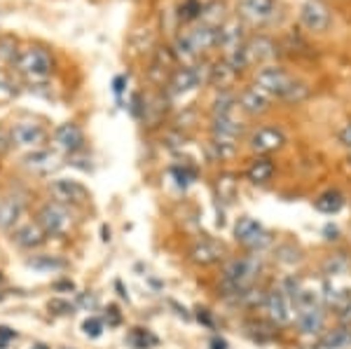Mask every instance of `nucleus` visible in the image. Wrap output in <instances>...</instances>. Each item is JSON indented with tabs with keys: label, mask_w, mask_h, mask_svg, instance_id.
I'll return each instance as SVG.
<instances>
[{
	"label": "nucleus",
	"mask_w": 351,
	"mask_h": 349,
	"mask_svg": "<svg viewBox=\"0 0 351 349\" xmlns=\"http://www.w3.org/2000/svg\"><path fill=\"white\" fill-rule=\"evenodd\" d=\"M234 239L241 246H246L248 251H263L271 244V234L263 228V223H258L256 218L243 216L234 225Z\"/></svg>",
	"instance_id": "nucleus-6"
},
{
	"label": "nucleus",
	"mask_w": 351,
	"mask_h": 349,
	"mask_svg": "<svg viewBox=\"0 0 351 349\" xmlns=\"http://www.w3.org/2000/svg\"><path fill=\"white\" fill-rule=\"evenodd\" d=\"M28 267L38 269V272H61V269L68 267V261L59 256H49V253H40V256H33L26 261Z\"/></svg>",
	"instance_id": "nucleus-25"
},
{
	"label": "nucleus",
	"mask_w": 351,
	"mask_h": 349,
	"mask_svg": "<svg viewBox=\"0 0 351 349\" xmlns=\"http://www.w3.org/2000/svg\"><path fill=\"white\" fill-rule=\"evenodd\" d=\"M223 256L225 246L218 244L216 239H202L190 249V261L197 263V265H216V263L223 261Z\"/></svg>",
	"instance_id": "nucleus-17"
},
{
	"label": "nucleus",
	"mask_w": 351,
	"mask_h": 349,
	"mask_svg": "<svg viewBox=\"0 0 351 349\" xmlns=\"http://www.w3.org/2000/svg\"><path fill=\"white\" fill-rule=\"evenodd\" d=\"M49 193L59 204H84L89 200V190L75 178H54L49 183Z\"/></svg>",
	"instance_id": "nucleus-9"
},
{
	"label": "nucleus",
	"mask_w": 351,
	"mask_h": 349,
	"mask_svg": "<svg viewBox=\"0 0 351 349\" xmlns=\"http://www.w3.org/2000/svg\"><path fill=\"white\" fill-rule=\"evenodd\" d=\"M12 132V143L21 145V148H33L38 150L47 139V129L33 120H21L10 129Z\"/></svg>",
	"instance_id": "nucleus-11"
},
{
	"label": "nucleus",
	"mask_w": 351,
	"mask_h": 349,
	"mask_svg": "<svg viewBox=\"0 0 351 349\" xmlns=\"http://www.w3.org/2000/svg\"><path fill=\"white\" fill-rule=\"evenodd\" d=\"M260 274V258L258 256H243L234 258L225 265L223 272V291L225 293H246L248 289H253Z\"/></svg>",
	"instance_id": "nucleus-2"
},
{
	"label": "nucleus",
	"mask_w": 351,
	"mask_h": 349,
	"mask_svg": "<svg viewBox=\"0 0 351 349\" xmlns=\"http://www.w3.org/2000/svg\"><path fill=\"white\" fill-rule=\"evenodd\" d=\"M115 289L120 291V298H122V300H129V293L124 291V286H122V281H120V279L115 281Z\"/></svg>",
	"instance_id": "nucleus-45"
},
{
	"label": "nucleus",
	"mask_w": 351,
	"mask_h": 349,
	"mask_svg": "<svg viewBox=\"0 0 351 349\" xmlns=\"http://www.w3.org/2000/svg\"><path fill=\"white\" fill-rule=\"evenodd\" d=\"M26 204L19 195H8L0 200V230H12L19 223Z\"/></svg>",
	"instance_id": "nucleus-21"
},
{
	"label": "nucleus",
	"mask_w": 351,
	"mask_h": 349,
	"mask_svg": "<svg viewBox=\"0 0 351 349\" xmlns=\"http://www.w3.org/2000/svg\"><path fill=\"white\" fill-rule=\"evenodd\" d=\"M349 162H351V153H349Z\"/></svg>",
	"instance_id": "nucleus-50"
},
{
	"label": "nucleus",
	"mask_w": 351,
	"mask_h": 349,
	"mask_svg": "<svg viewBox=\"0 0 351 349\" xmlns=\"http://www.w3.org/2000/svg\"><path fill=\"white\" fill-rule=\"evenodd\" d=\"M54 143L61 153L75 155L84 148V134L75 122H64L54 129Z\"/></svg>",
	"instance_id": "nucleus-13"
},
{
	"label": "nucleus",
	"mask_w": 351,
	"mask_h": 349,
	"mask_svg": "<svg viewBox=\"0 0 351 349\" xmlns=\"http://www.w3.org/2000/svg\"><path fill=\"white\" fill-rule=\"evenodd\" d=\"M124 82H127V75L115 77V82H112V92H115L117 97H122V92H124Z\"/></svg>",
	"instance_id": "nucleus-42"
},
{
	"label": "nucleus",
	"mask_w": 351,
	"mask_h": 349,
	"mask_svg": "<svg viewBox=\"0 0 351 349\" xmlns=\"http://www.w3.org/2000/svg\"><path fill=\"white\" fill-rule=\"evenodd\" d=\"M276 0H239V19L251 26H265L276 16Z\"/></svg>",
	"instance_id": "nucleus-7"
},
{
	"label": "nucleus",
	"mask_w": 351,
	"mask_h": 349,
	"mask_svg": "<svg viewBox=\"0 0 351 349\" xmlns=\"http://www.w3.org/2000/svg\"><path fill=\"white\" fill-rule=\"evenodd\" d=\"M80 305H96V298H87V296H80Z\"/></svg>",
	"instance_id": "nucleus-46"
},
{
	"label": "nucleus",
	"mask_w": 351,
	"mask_h": 349,
	"mask_svg": "<svg viewBox=\"0 0 351 349\" xmlns=\"http://www.w3.org/2000/svg\"><path fill=\"white\" fill-rule=\"evenodd\" d=\"M106 322H108V326H112V328L122 324V314L115 305H108V309H106Z\"/></svg>",
	"instance_id": "nucleus-35"
},
{
	"label": "nucleus",
	"mask_w": 351,
	"mask_h": 349,
	"mask_svg": "<svg viewBox=\"0 0 351 349\" xmlns=\"http://www.w3.org/2000/svg\"><path fill=\"white\" fill-rule=\"evenodd\" d=\"M256 87L263 89L267 97H279L286 101H302L309 94L307 84L298 82L295 77L281 66H267V69H260L256 75Z\"/></svg>",
	"instance_id": "nucleus-1"
},
{
	"label": "nucleus",
	"mask_w": 351,
	"mask_h": 349,
	"mask_svg": "<svg viewBox=\"0 0 351 349\" xmlns=\"http://www.w3.org/2000/svg\"><path fill=\"white\" fill-rule=\"evenodd\" d=\"M54 289L56 291H73V289H75V284H73V281H56V284H54Z\"/></svg>",
	"instance_id": "nucleus-43"
},
{
	"label": "nucleus",
	"mask_w": 351,
	"mask_h": 349,
	"mask_svg": "<svg viewBox=\"0 0 351 349\" xmlns=\"http://www.w3.org/2000/svg\"><path fill=\"white\" fill-rule=\"evenodd\" d=\"M202 12H204V8H202L199 0H183L180 8H178V16H180L183 24H190V21H195V19H202Z\"/></svg>",
	"instance_id": "nucleus-29"
},
{
	"label": "nucleus",
	"mask_w": 351,
	"mask_h": 349,
	"mask_svg": "<svg viewBox=\"0 0 351 349\" xmlns=\"http://www.w3.org/2000/svg\"><path fill=\"white\" fill-rule=\"evenodd\" d=\"M52 160H54V155L49 153V150H33L31 155L24 157V165L31 169H38V171H47V169L52 167Z\"/></svg>",
	"instance_id": "nucleus-28"
},
{
	"label": "nucleus",
	"mask_w": 351,
	"mask_h": 349,
	"mask_svg": "<svg viewBox=\"0 0 351 349\" xmlns=\"http://www.w3.org/2000/svg\"><path fill=\"white\" fill-rule=\"evenodd\" d=\"M324 232H326V239H337L339 230L335 228V225H326V228H324Z\"/></svg>",
	"instance_id": "nucleus-44"
},
{
	"label": "nucleus",
	"mask_w": 351,
	"mask_h": 349,
	"mask_svg": "<svg viewBox=\"0 0 351 349\" xmlns=\"http://www.w3.org/2000/svg\"><path fill=\"white\" fill-rule=\"evenodd\" d=\"M127 345L132 349H152L160 345V337L152 333L150 328H143V326H134L127 333Z\"/></svg>",
	"instance_id": "nucleus-23"
},
{
	"label": "nucleus",
	"mask_w": 351,
	"mask_h": 349,
	"mask_svg": "<svg viewBox=\"0 0 351 349\" xmlns=\"http://www.w3.org/2000/svg\"><path fill=\"white\" fill-rule=\"evenodd\" d=\"M14 69H16V73H21L26 80L43 82V80H47V77L52 75L54 59L45 47H33V45H31V47L21 49V52L16 54Z\"/></svg>",
	"instance_id": "nucleus-3"
},
{
	"label": "nucleus",
	"mask_w": 351,
	"mask_h": 349,
	"mask_svg": "<svg viewBox=\"0 0 351 349\" xmlns=\"http://www.w3.org/2000/svg\"><path fill=\"white\" fill-rule=\"evenodd\" d=\"M197 322L204 324L206 328H216V324H213V317H211V312L208 309H197Z\"/></svg>",
	"instance_id": "nucleus-37"
},
{
	"label": "nucleus",
	"mask_w": 351,
	"mask_h": 349,
	"mask_svg": "<svg viewBox=\"0 0 351 349\" xmlns=\"http://www.w3.org/2000/svg\"><path fill=\"white\" fill-rule=\"evenodd\" d=\"M213 145H228V148H237V139L241 134V125L234 122L232 117H213L211 125Z\"/></svg>",
	"instance_id": "nucleus-16"
},
{
	"label": "nucleus",
	"mask_w": 351,
	"mask_h": 349,
	"mask_svg": "<svg viewBox=\"0 0 351 349\" xmlns=\"http://www.w3.org/2000/svg\"><path fill=\"white\" fill-rule=\"evenodd\" d=\"M3 281H5V274H3V272H0V284H3Z\"/></svg>",
	"instance_id": "nucleus-48"
},
{
	"label": "nucleus",
	"mask_w": 351,
	"mask_h": 349,
	"mask_svg": "<svg viewBox=\"0 0 351 349\" xmlns=\"http://www.w3.org/2000/svg\"><path fill=\"white\" fill-rule=\"evenodd\" d=\"M31 349H49V345H45V342H36Z\"/></svg>",
	"instance_id": "nucleus-47"
},
{
	"label": "nucleus",
	"mask_w": 351,
	"mask_h": 349,
	"mask_svg": "<svg viewBox=\"0 0 351 349\" xmlns=\"http://www.w3.org/2000/svg\"><path fill=\"white\" fill-rule=\"evenodd\" d=\"M10 148H12V132H5L0 127V155H5Z\"/></svg>",
	"instance_id": "nucleus-36"
},
{
	"label": "nucleus",
	"mask_w": 351,
	"mask_h": 349,
	"mask_svg": "<svg viewBox=\"0 0 351 349\" xmlns=\"http://www.w3.org/2000/svg\"><path fill=\"white\" fill-rule=\"evenodd\" d=\"M36 223L40 225V230L49 237H61L71 228V211L59 202H47L43 204L36 213Z\"/></svg>",
	"instance_id": "nucleus-5"
},
{
	"label": "nucleus",
	"mask_w": 351,
	"mask_h": 349,
	"mask_svg": "<svg viewBox=\"0 0 351 349\" xmlns=\"http://www.w3.org/2000/svg\"><path fill=\"white\" fill-rule=\"evenodd\" d=\"M314 206H316V211L326 213V216H332V213H337L344 206V195L339 193V190H328V193H324L314 202Z\"/></svg>",
	"instance_id": "nucleus-26"
},
{
	"label": "nucleus",
	"mask_w": 351,
	"mask_h": 349,
	"mask_svg": "<svg viewBox=\"0 0 351 349\" xmlns=\"http://www.w3.org/2000/svg\"><path fill=\"white\" fill-rule=\"evenodd\" d=\"M202 82H206L199 73V66H183L171 75L169 80V87H171V94H185L190 89L199 87Z\"/></svg>",
	"instance_id": "nucleus-18"
},
{
	"label": "nucleus",
	"mask_w": 351,
	"mask_h": 349,
	"mask_svg": "<svg viewBox=\"0 0 351 349\" xmlns=\"http://www.w3.org/2000/svg\"><path fill=\"white\" fill-rule=\"evenodd\" d=\"M232 108H234V97L228 92H220V97L213 101V117H228Z\"/></svg>",
	"instance_id": "nucleus-30"
},
{
	"label": "nucleus",
	"mask_w": 351,
	"mask_h": 349,
	"mask_svg": "<svg viewBox=\"0 0 351 349\" xmlns=\"http://www.w3.org/2000/svg\"><path fill=\"white\" fill-rule=\"evenodd\" d=\"M10 340H16V330L10 328V326H0V342L8 345Z\"/></svg>",
	"instance_id": "nucleus-39"
},
{
	"label": "nucleus",
	"mask_w": 351,
	"mask_h": 349,
	"mask_svg": "<svg viewBox=\"0 0 351 349\" xmlns=\"http://www.w3.org/2000/svg\"><path fill=\"white\" fill-rule=\"evenodd\" d=\"M284 143H286V134L276 127H260L251 136V150L258 155L276 153L279 148H284Z\"/></svg>",
	"instance_id": "nucleus-14"
},
{
	"label": "nucleus",
	"mask_w": 351,
	"mask_h": 349,
	"mask_svg": "<svg viewBox=\"0 0 351 349\" xmlns=\"http://www.w3.org/2000/svg\"><path fill=\"white\" fill-rule=\"evenodd\" d=\"M265 309H267V317L276 326L291 324V319H293V302H291V298L286 296L284 286H281V289H271L269 293L265 296Z\"/></svg>",
	"instance_id": "nucleus-10"
},
{
	"label": "nucleus",
	"mask_w": 351,
	"mask_h": 349,
	"mask_svg": "<svg viewBox=\"0 0 351 349\" xmlns=\"http://www.w3.org/2000/svg\"><path fill=\"white\" fill-rule=\"evenodd\" d=\"M216 45H218V28L202 24L190 28L188 33H183L176 40V54L183 56V59H192V56H199L206 49L216 47Z\"/></svg>",
	"instance_id": "nucleus-4"
},
{
	"label": "nucleus",
	"mask_w": 351,
	"mask_h": 349,
	"mask_svg": "<svg viewBox=\"0 0 351 349\" xmlns=\"http://www.w3.org/2000/svg\"><path fill=\"white\" fill-rule=\"evenodd\" d=\"M171 176L176 178L178 188H188V185L195 181V171L188 167H171Z\"/></svg>",
	"instance_id": "nucleus-33"
},
{
	"label": "nucleus",
	"mask_w": 351,
	"mask_h": 349,
	"mask_svg": "<svg viewBox=\"0 0 351 349\" xmlns=\"http://www.w3.org/2000/svg\"><path fill=\"white\" fill-rule=\"evenodd\" d=\"M241 56H243V66L265 64V61L276 56V43L267 36H256L251 40H246Z\"/></svg>",
	"instance_id": "nucleus-12"
},
{
	"label": "nucleus",
	"mask_w": 351,
	"mask_h": 349,
	"mask_svg": "<svg viewBox=\"0 0 351 349\" xmlns=\"http://www.w3.org/2000/svg\"><path fill=\"white\" fill-rule=\"evenodd\" d=\"M274 171H276L274 162L267 160V157H258V160L253 162L251 167H248L246 176H248V181H251V183L263 185V183L271 181V176H274Z\"/></svg>",
	"instance_id": "nucleus-24"
},
{
	"label": "nucleus",
	"mask_w": 351,
	"mask_h": 349,
	"mask_svg": "<svg viewBox=\"0 0 351 349\" xmlns=\"http://www.w3.org/2000/svg\"><path fill=\"white\" fill-rule=\"evenodd\" d=\"M239 106L248 115H265V112L271 108V97H267L263 89H258L256 84H253V87L243 89L239 94Z\"/></svg>",
	"instance_id": "nucleus-19"
},
{
	"label": "nucleus",
	"mask_w": 351,
	"mask_h": 349,
	"mask_svg": "<svg viewBox=\"0 0 351 349\" xmlns=\"http://www.w3.org/2000/svg\"><path fill=\"white\" fill-rule=\"evenodd\" d=\"M5 347H8V345H5V342H0V349H5Z\"/></svg>",
	"instance_id": "nucleus-49"
},
{
	"label": "nucleus",
	"mask_w": 351,
	"mask_h": 349,
	"mask_svg": "<svg viewBox=\"0 0 351 349\" xmlns=\"http://www.w3.org/2000/svg\"><path fill=\"white\" fill-rule=\"evenodd\" d=\"M295 322L300 326V330L307 335H314L324 328V307L321 302H309V305H298L295 307Z\"/></svg>",
	"instance_id": "nucleus-15"
},
{
	"label": "nucleus",
	"mask_w": 351,
	"mask_h": 349,
	"mask_svg": "<svg viewBox=\"0 0 351 349\" xmlns=\"http://www.w3.org/2000/svg\"><path fill=\"white\" fill-rule=\"evenodd\" d=\"M337 139H339V143H342L344 148H349V150H351V122H347V125L339 129Z\"/></svg>",
	"instance_id": "nucleus-38"
},
{
	"label": "nucleus",
	"mask_w": 351,
	"mask_h": 349,
	"mask_svg": "<svg viewBox=\"0 0 351 349\" xmlns=\"http://www.w3.org/2000/svg\"><path fill=\"white\" fill-rule=\"evenodd\" d=\"M104 330H106V324H104V319H99V317H87L82 322V333L87 337H92V340L104 335Z\"/></svg>",
	"instance_id": "nucleus-31"
},
{
	"label": "nucleus",
	"mask_w": 351,
	"mask_h": 349,
	"mask_svg": "<svg viewBox=\"0 0 351 349\" xmlns=\"http://www.w3.org/2000/svg\"><path fill=\"white\" fill-rule=\"evenodd\" d=\"M16 40H12V38H0V64H10L12 61L14 64V59H16Z\"/></svg>",
	"instance_id": "nucleus-32"
},
{
	"label": "nucleus",
	"mask_w": 351,
	"mask_h": 349,
	"mask_svg": "<svg viewBox=\"0 0 351 349\" xmlns=\"http://www.w3.org/2000/svg\"><path fill=\"white\" fill-rule=\"evenodd\" d=\"M211 349H230V345H228V340L225 337H220V335H213L211 337V345H208Z\"/></svg>",
	"instance_id": "nucleus-41"
},
{
	"label": "nucleus",
	"mask_w": 351,
	"mask_h": 349,
	"mask_svg": "<svg viewBox=\"0 0 351 349\" xmlns=\"http://www.w3.org/2000/svg\"><path fill=\"white\" fill-rule=\"evenodd\" d=\"M12 241L19 246V249L33 251L47 241V234L43 232L38 223H26V225H19V228L12 232Z\"/></svg>",
	"instance_id": "nucleus-20"
},
{
	"label": "nucleus",
	"mask_w": 351,
	"mask_h": 349,
	"mask_svg": "<svg viewBox=\"0 0 351 349\" xmlns=\"http://www.w3.org/2000/svg\"><path fill=\"white\" fill-rule=\"evenodd\" d=\"M339 322H342V326L351 328V300L342 309H339Z\"/></svg>",
	"instance_id": "nucleus-40"
},
{
	"label": "nucleus",
	"mask_w": 351,
	"mask_h": 349,
	"mask_svg": "<svg viewBox=\"0 0 351 349\" xmlns=\"http://www.w3.org/2000/svg\"><path fill=\"white\" fill-rule=\"evenodd\" d=\"M49 312L59 314V317H68V314L75 312V305H73L71 300H64V298H54V300H49Z\"/></svg>",
	"instance_id": "nucleus-34"
},
{
	"label": "nucleus",
	"mask_w": 351,
	"mask_h": 349,
	"mask_svg": "<svg viewBox=\"0 0 351 349\" xmlns=\"http://www.w3.org/2000/svg\"><path fill=\"white\" fill-rule=\"evenodd\" d=\"M351 342V330L347 326H342V328H335L330 330V333L324 335V340H321V347L324 349H339L344 345H349Z\"/></svg>",
	"instance_id": "nucleus-27"
},
{
	"label": "nucleus",
	"mask_w": 351,
	"mask_h": 349,
	"mask_svg": "<svg viewBox=\"0 0 351 349\" xmlns=\"http://www.w3.org/2000/svg\"><path fill=\"white\" fill-rule=\"evenodd\" d=\"M237 75H239V71H237L230 61L220 59L218 64L211 66V77H208V82L216 84L218 89H228L230 84L237 80Z\"/></svg>",
	"instance_id": "nucleus-22"
},
{
	"label": "nucleus",
	"mask_w": 351,
	"mask_h": 349,
	"mask_svg": "<svg viewBox=\"0 0 351 349\" xmlns=\"http://www.w3.org/2000/svg\"><path fill=\"white\" fill-rule=\"evenodd\" d=\"M300 21L311 33H326L332 24L330 8H328L324 0H307L300 8Z\"/></svg>",
	"instance_id": "nucleus-8"
}]
</instances>
